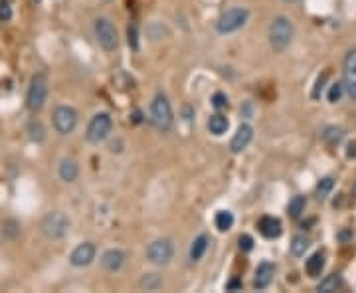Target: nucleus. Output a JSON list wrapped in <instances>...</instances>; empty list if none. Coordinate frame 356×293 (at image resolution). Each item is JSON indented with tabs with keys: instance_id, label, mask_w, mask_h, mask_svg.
Returning <instances> with one entry per match:
<instances>
[{
	"instance_id": "nucleus-33",
	"label": "nucleus",
	"mask_w": 356,
	"mask_h": 293,
	"mask_svg": "<svg viewBox=\"0 0 356 293\" xmlns=\"http://www.w3.org/2000/svg\"><path fill=\"white\" fill-rule=\"evenodd\" d=\"M12 18V6L8 2H0V22H8Z\"/></svg>"
},
{
	"instance_id": "nucleus-19",
	"label": "nucleus",
	"mask_w": 356,
	"mask_h": 293,
	"mask_svg": "<svg viewBox=\"0 0 356 293\" xmlns=\"http://www.w3.org/2000/svg\"><path fill=\"white\" fill-rule=\"evenodd\" d=\"M206 250H208V238H206V236H198V238L194 240L192 248H190V260H194V262L202 260V256L206 254Z\"/></svg>"
},
{
	"instance_id": "nucleus-26",
	"label": "nucleus",
	"mask_w": 356,
	"mask_h": 293,
	"mask_svg": "<svg viewBox=\"0 0 356 293\" xmlns=\"http://www.w3.org/2000/svg\"><path fill=\"white\" fill-rule=\"evenodd\" d=\"M161 284H163V280H161L157 274H149V276H145V278L141 280V288H143V290H157Z\"/></svg>"
},
{
	"instance_id": "nucleus-7",
	"label": "nucleus",
	"mask_w": 356,
	"mask_h": 293,
	"mask_svg": "<svg viewBox=\"0 0 356 293\" xmlns=\"http://www.w3.org/2000/svg\"><path fill=\"white\" fill-rule=\"evenodd\" d=\"M111 129H113L111 117L107 113H97V115H93V119L87 125V141L97 145V143H101V141H105L109 137Z\"/></svg>"
},
{
	"instance_id": "nucleus-6",
	"label": "nucleus",
	"mask_w": 356,
	"mask_h": 293,
	"mask_svg": "<svg viewBox=\"0 0 356 293\" xmlns=\"http://www.w3.org/2000/svg\"><path fill=\"white\" fill-rule=\"evenodd\" d=\"M93 30H95V38H97L99 46H101L105 52L117 50V46H119L117 30H115V26H113L107 18H97L95 24H93Z\"/></svg>"
},
{
	"instance_id": "nucleus-2",
	"label": "nucleus",
	"mask_w": 356,
	"mask_h": 293,
	"mask_svg": "<svg viewBox=\"0 0 356 293\" xmlns=\"http://www.w3.org/2000/svg\"><path fill=\"white\" fill-rule=\"evenodd\" d=\"M151 121H153V125H155L159 131H163V133H167V131L173 129V123H175L173 107H171V101H169L163 93H159V95L153 99V103H151Z\"/></svg>"
},
{
	"instance_id": "nucleus-11",
	"label": "nucleus",
	"mask_w": 356,
	"mask_h": 293,
	"mask_svg": "<svg viewBox=\"0 0 356 293\" xmlns=\"http://www.w3.org/2000/svg\"><path fill=\"white\" fill-rule=\"evenodd\" d=\"M93 260H95V246H93L91 242L79 244V246L71 252V256H69V262H71V266H75V268H85V266H89Z\"/></svg>"
},
{
	"instance_id": "nucleus-14",
	"label": "nucleus",
	"mask_w": 356,
	"mask_h": 293,
	"mask_svg": "<svg viewBox=\"0 0 356 293\" xmlns=\"http://www.w3.org/2000/svg\"><path fill=\"white\" fill-rule=\"evenodd\" d=\"M273 274H275V266L269 264V262H261L255 270V280H253V286L257 290H265L271 282H273Z\"/></svg>"
},
{
	"instance_id": "nucleus-36",
	"label": "nucleus",
	"mask_w": 356,
	"mask_h": 293,
	"mask_svg": "<svg viewBox=\"0 0 356 293\" xmlns=\"http://www.w3.org/2000/svg\"><path fill=\"white\" fill-rule=\"evenodd\" d=\"M285 2H295V0H285Z\"/></svg>"
},
{
	"instance_id": "nucleus-18",
	"label": "nucleus",
	"mask_w": 356,
	"mask_h": 293,
	"mask_svg": "<svg viewBox=\"0 0 356 293\" xmlns=\"http://www.w3.org/2000/svg\"><path fill=\"white\" fill-rule=\"evenodd\" d=\"M228 127H230V121L224 117V115H212L210 117V121H208V129H210V133H214V135H224L226 131H228Z\"/></svg>"
},
{
	"instance_id": "nucleus-34",
	"label": "nucleus",
	"mask_w": 356,
	"mask_h": 293,
	"mask_svg": "<svg viewBox=\"0 0 356 293\" xmlns=\"http://www.w3.org/2000/svg\"><path fill=\"white\" fill-rule=\"evenodd\" d=\"M236 290H241V282L239 280H232L228 284V292H236Z\"/></svg>"
},
{
	"instance_id": "nucleus-24",
	"label": "nucleus",
	"mask_w": 356,
	"mask_h": 293,
	"mask_svg": "<svg viewBox=\"0 0 356 293\" xmlns=\"http://www.w3.org/2000/svg\"><path fill=\"white\" fill-rule=\"evenodd\" d=\"M333 188H335V180H333L331 176H325V178L317 184V198H319V200H325V198L331 194Z\"/></svg>"
},
{
	"instance_id": "nucleus-35",
	"label": "nucleus",
	"mask_w": 356,
	"mask_h": 293,
	"mask_svg": "<svg viewBox=\"0 0 356 293\" xmlns=\"http://www.w3.org/2000/svg\"><path fill=\"white\" fill-rule=\"evenodd\" d=\"M347 154L353 158V156H356V143H351L349 145V150H347Z\"/></svg>"
},
{
	"instance_id": "nucleus-15",
	"label": "nucleus",
	"mask_w": 356,
	"mask_h": 293,
	"mask_svg": "<svg viewBox=\"0 0 356 293\" xmlns=\"http://www.w3.org/2000/svg\"><path fill=\"white\" fill-rule=\"evenodd\" d=\"M125 262V254L121 250H107L101 258V264L107 272H119Z\"/></svg>"
},
{
	"instance_id": "nucleus-20",
	"label": "nucleus",
	"mask_w": 356,
	"mask_h": 293,
	"mask_svg": "<svg viewBox=\"0 0 356 293\" xmlns=\"http://www.w3.org/2000/svg\"><path fill=\"white\" fill-rule=\"evenodd\" d=\"M216 228L220 230V232H228L232 226H234V214L232 212H228V210H220L218 214H216Z\"/></svg>"
},
{
	"instance_id": "nucleus-8",
	"label": "nucleus",
	"mask_w": 356,
	"mask_h": 293,
	"mask_svg": "<svg viewBox=\"0 0 356 293\" xmlns=\"http://www.w3.org/2000/svg\"><path fill=\"white\" fill-rule=\"evenodd\" d=\"M77 125V113L69 105H59L54 111V127L59 135H69Z\"/></svg>"
},
{
	"instance_id": "nucleus-30",
	"label": "nucleus",
	"mask_w": 356,
	"mask_h": 293,
	"mask_svg": "<svg viewBox=\"0 0 356 293\" xmlns=\"http://www.w3.org/2000/svg\"><path fill=\"white\" fill-rule=\"evenodd\" d=\"M327 79H329V73H323L319 79H317V83H315V89H313V99H319L321 95H323V89H325V83H327Z\"/></svg>"
},
{
	"instance_id": "nucleus-16",
	"label": "nucleus",
	"mask_w": 356,
	"mask_h": 293,
	"mask_svg": "<svg viewBox=\"0 0 356 293\" xmlns=\"http://www.w3.org/2000/svg\"><path fill=\"white\" fill-rule=\"evenodd\" d=\"M77 174H79L77 162L71 160V158H63L61 164H59V178H61L63 182H73V180L77 178Z\"/></svg>"
},
{
	"instance_id": "nucleus-22",
	"label": "nucleus",
	"mask_w": 356,
	"mask_h": 293,
	"mask_svg": "<svg viewBox=\"0 0 356 293\" xmlns=\"http://www.w3.org/2000/svg\"><path fill=\"white\" fill-rule=\"evenodd\" d=\"M341 286H343V278H341L339 274H333V276H329L325 282H321V286H319V292H321V293L337 292Z\"/></svg>"
},
{
	"instance_id": "nucleus-32",
	"label": "nucleus",
	"mask_w": 356,
	"mask_h": 293,
	"mask_svg": "<svg viewBox=\"0 0 356 293\" xmlns=\"http://www.w3.org/2000/svg\"><path fill=\"white\" fill-rule=\"evenodd\" d=\"M212 105H214L216 109H224V107H228V97H226V93H214V97H212Z\"/></svg>"
},
{
	"instance_id": "nucleus-5",
	"label": "nucleus",
	"mask_w": 356,
	"mask_h": 293,
	"mask_svg": "<svg viewBox=\"0 0 356 293\" xmlns=\"http://www.w3.org/2000/svg\"><path fill=\"white\" fill-rule=\"evenodd\" d=\"M69 230V218L63 212H50L42 220V232L50 240H59Z\"/></svg>"
},
{
	"instance_id": "nucleus-31",
	"label": "nucleus",
	"mask_w": 356,
	"mask_h": 293,
	"mask_svg": "<svg viewBox=\"0 0 356 293\" xmlns=\"http://www.w3.org/2000/svg\"><path fill=\"white\" fill-rule=\"evenodd\" d=\"M237 244H239V250H241V252H251V250H253V238L247 236V234H241L239 240H237Z\"/></svg>"
},
{
	"instance_id": "nucleus-17",
	"label": "nucleus",
	"mask_w": 356,
	"mask_h": 293,
	"mask_svg": "<svg viewBox=\"0 0 356 293\" xmlns=\"http://www.w3.org/2000/svg\"><path fill=\"white\" fill-rule=\"evenodd\" d=\"M305 270H307V274H309L311 278H319V276H321V272L325 270V254H323V252L313 254V256L307 260Z\"/></svg>"
},
{
	"instance_id": "nucleus-3",
	"label": "nucleus",
	"mask_w": 356,
	"mask_h": 293,
	"mask_svg": "<svg viewBox=\"0 0 356 293\" xmlns=\"http://www.w3.org/2000/svg\"><path fill=\"white\" fill-rule=\"evenodd\" d=\"M247 18H249L247 8H243V6H234V8L226 10V12L218 18L216 30H218L220 34H232V32L243 28L245 22H247Z\"/></svg>"
},
{
	"instance_id": "nucleus-1",
	"label": "nucleus",
	"mask_w": 356,
	"mask_h": 293,
	"mask_svg": "<svg viewBox=\"0 0 356 293\" xmlns=\"http://www.w3.org/2000/svg\"><path fill=\"white\" fill-rule=\"evenodd\" d=\"M293 40V24L289 18L279 16L269 26V44L275 52H285Z\"/></svg>"
},
{
	"instance_id": "nucleus-10",
	"label": "nucleus",
	"mask_w": 356,
	"mask_h": 293,
	"mask_svg": "<svg viewBox=\"0 0 356 293\" xmlns=\"http://www.w3.org/2000/svg\"><path fill=\"white\" fill-rule=\"evenodd\" d=\"M343 83H345V89L347 93L356 99V48L351 50L345 58V70H343Z\"/></svg>"
},
{
	"instance_id": "nucleus-27",
	"label": "nucleus",
	"mask_w": 356,
	"mask_h": 293,
	"mask_svg": "<svg viewBox=\"0 0 356 293\" xmlns=\"http://www.w3.org/2000/svg\"><path fill=\"white\" fill-rule=\"evenodd\" d=\"M343 91H345V83H341V81L333 83L331 89H329V101H331V103H337V101L343 97Z\"/></svg>"
},
{
	"instance_id": "nucleus-9",
	"label": "nucleus",
	"mask_w": 356,
	"mask_h": 293,
	"mask_svg": "<svg viewBox=\"0 0 356 293\" xmlns=\"http://www.w3.org/2000/svg\"><path fill=\"white\" fill-rule=\"evenodd\" d=\"M147 258L153 264H157V266L169 264L171 258H173V244H171V240H155L149 246V250H147Z\"/></svg>"
},
{
	"instance_id": "nucleus-28",
	"label": "nucleus",
	"mask_w": 356,
	"mask_h": 293,
	"mask_svg": "<svg viewBox=\"0 0 356 293\" xmlns=\"http://www.w3.org/2000/svg\"><path fill=\"white\" fill-rule=\"evenodd\" d=\"M127 40H129V46L133 50H139V30H137V24H131L127 28Z\"/></svg>"
},
{
	"instance_id": "nucleus-13",
	"label": "nucleus",
	"mask_w": 356,
	"mask_h": 293,
	"mask_svg": "<svg viewBox=\"0 0 356 293\" xmlns=\"http://www.w3.org/2000/svg\"><path fill=\"white\" fill-rule=\"evenodd\" d=\"M257 230H259V234H261L263 238H267V240H275V238H279L281 232H283L279 218H273V216H263V218L257 222Z\"/></svg>"
},
{
	"instance_id": "nucleus-23",
	"label": "nucleus",
	"mask_w": 356,
	"mask_h": 293,
	"mask_svg": "<svg viewBox=\"0 0 356 293\" xmlns=\"http://www.w3.org/2000/svg\"><path fill=\"white\" fill-rule=\"evenodd\" d=\"M345 137V131L341 127H327L325 133H323V141L329 143V145H339Z\"/></svg>"
},
{
	"instance_id": "nucleus-21",
	"label": "nucleus",
	"mask_w": 356,
	"mask_h": 293,
	"mask_svg": "<svg viewBox=\"0 0 356 293\" xmlns=\"http://www.w3.org/2000/svg\"><path fill=\"white\" fill-rule=\"evenodd\" d=\"M307 250H309V240H307L303 234L293 236V240H291V254L297 256V258H301V256H305Z\"/></svg>"
},
{
	"instance_id": "nucleus-25",
	"label": "nucleus",
	"mask_w": 356,
	"mask_h": 293,
	"mask_svg": "<svg viewBox=\"0 0 356 293\" xmlns=\"http://www.w3.org/2000/svg\"><path fill=\"white\" fill-rule=\"evenodd\" d=\"M305 204H307V202H305L303 196H295V198L289 202V216L297 220V218L305 212Z\"/></svg>"
},
{
	"instance_id": "nucleus-4",
	"label": "nucleus",
	"mask_w": 356,
	"mask_h": 293,
	"mask_svg": "<svg viewBox=\"0 0 356 293\" xmlns=\"http://www.w3.org/2000/svg\"><path fill=\"white\" fill-rule=\"evenodd\" d=\"M48 99V77L44 73H36L30 81L28 95H26V107L30 111H40Z\"/></svg>"
},
{
	"instance_id": "nucleus-12",
	"label": "nucleus",
	"mask_w": 356,
	"mask_h": 293,
	"mask_svg": "<svg viewBox=\"0 0 356 293\" xmlns=\"http://www.w3.org/2000/svg\"><path fill=\"white\" fill-rule=\"evenodd\" d=\"M251 139H253V129H251V125H247V123L239 125L237 133L234 135V139H232V143H230V150H232L234 154H239L245 146L251 143Z\"/></svg>"
},
{
	"instance_id": "nucleus-29",
	"label": "nucleus",
	"mask_w": 356,
	"mask_h": 293,
	"mask_svg": "<svg viewBox=\"0 0 356 293\" xmlns=\"http://www.w3.org/2000/svg\"><path fill=\"white\" fill-rule=\"evenodd\" d=\"M28 131H30V137L34 139V141H44V127L38 123V121H32L30 125H28Z\"/></svg>"
}]
</instances>
